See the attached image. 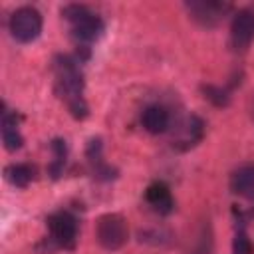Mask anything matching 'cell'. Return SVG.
<instances>
[{
  "mask_svg": "<svg viewBox=\"0 0 254 254\" xmlns=\"http://www.w3.org/2000/svg\"><path fill=\"white\" fill-rule=\"evenodd\" d=\"M54 69V91L56 95L65 103L69 115L75 121H83L89 115V105L83 97L85 89V77L79 67V62L75 56L69 54H56L52 62Z\"/></svg>",
  "mask_w": 254,
  "mask_h": 254,
  "instance_id": "6da1fadb",
  "label": "cell"
},
{
  "mask_svg": "<svg viewBox=\"0 0 254 254\" xmlns=\"http://www.w3.org/2000/svg\"><path fill=\"white\" fill-rule=\"evenodd\" d=\"M62 18L69 24V36L75 46H89L103 36V20L83 4H65L60 10Z\"/></svg>",
  "mask_w": 254,
  "mask_h": 254,
  "instance_id": "7a4b0ae2",
  "label": "cell"
},
{
  "mask_svg": "<svg viewBox=\"0 0 254 254\" xmlns=\"http://www.w3.org/2000/svg\"><path fill=\"white\" fill-rule=\"evenodd\" d=\"M44 28V18L34 6H20L8 18V30L12 38L20 44H32L40 38Z\"/></svg>",
  "mask_w": 254,
  "mask_h": 254,
  "instance_id": "3957f363",
  "label": "cell"
},
{
  "mask_svg": "<svg viewBox=\"0 0 254 254\" xmlns=\"http://www.w3.org/2000/svg\"><path fill=\"white\" fill-rule=\"evenodd\" d=\"M95 238L103 250H119L129 240L127 220L119 212H105L95 222Z\"/></svg>",
  "mask_w": 254,
  "mask_h": 254,
  "instance_id": "277c9868",
  "label": "cell"
},
{
  "mask_svg": "<svg viewBox=\"0 0 254 254\" xmlns=\"http://www.w3.org/2000/svg\"><path fill=\"white\" fill-rule=\"evenodd\" d=\"M48 238L58 250H73L77 242V220L67 210H58L48 216Z\"/></svg>",
  "mask_w": 254,
  "mask_h": 254,
  "instance_id": "5b68a950",
  "label": "cell"
},
{
  "mask_svg": "<svg viewBox=\"0 0 254 254\" xmlns=\"http://www.w3.org/2000/svg\"><path fill=\"white\" fill-rule=\"evenodd\" d=\"M185 8L196 24L202 28H214L226 18V14L232 10V4L218 0H190L185 2Z\"/></svg>",
  "mask_w": 254,
  "mask_h": 254,
  "instance_id": "8992f818",
  "label": "cell"
},
{
  "mask_svg": "<svg viewBox=\"0 0 254 254\" xmlns=\"http://www.w3.org/2000/svg\"><path fill=\"white\" fill-rule=\"evenodd\" d=\"M254 42V10L242 8L234 12L230 22V48L234 52H246Z\"/></svg>",
  "mask_w": 254,
  "mask_h": 254,
  "instance_id": "52a82bcc",
  "label": "cell"
},
{
  "mask_svg": "<svg viewBox=\"0 0 254 254\" xmlns=\"http://www.w3.org/2000/svg\"><path fill=\"white\" fill-rule=\"evenodd\" d=\"M0 131H2V143L4 149L8 153H16L22 149L24 145V137L20 133L18 127V115L10 109H6V105H2V119H0Z\"/></svg>",
  "mask_w": 254,
  "mask_h": 254,
  "instance_id": "ba28073f",
  "label": "cell"
},
{
  "mask_svg": "<svg viewBox=\"0 0 254 254\" xmlns=\"http://www.w3.org/2000/svg\"><path fill=\"white\" fill-rule=\"evenodd\" d=\"M145 200H147V204H149L157 214L167 216V214H171V212L175 210V198H173V194H171V189H169L165 183H161V181L151 183V185L147 187V190H145Z\"/></svg>",
  "mask_w": 254,
  "mask_h": 254,
  "instance_id": "9c48e42d",
  "label": "cell"
},
{
  "mask_svg": "<svg viewBox=\"0 0 254 254\" xmlns=\"http://www.w3.org/2000/svg\"><path fill=\"white\" fill-rule=\"evenodd\" d=\"M204 137V121L198 115H190L187 117L185 125L181 127V135L177 137V141L173 143L179 151H189L194 145H198Z\"/></svg>",
  "mask_w": 254,
  "mask_h": 254,
  "instance_id": "30bf717a",
  "label": "cell"
},
{
  "mask_svg": "<svg viewBox=\"0 0 254 254\" xmlns=\"http://www.w3.org/2000/svg\"><path fill=\"white\" fill-rule=\"evenodd\" d=\"M141 125L151 135H161L171 127V113L163 105H149L141 113Z\"/></svg>",
  "mask_w": 254,
  "mask_h": 254,
  "instance_id": "8fae6325",
  "label": "cell"
},
{
  "mask_svg": "<svg viewBox=\"0 0 254 254\" xmlns=\"http://www.w3.org/2000/svg\"><path fill=\"white\" fill-rule=\"evenodd\" d=\"M230 190L242 198H254V165H242L230 175Z\"/></svg>",
  "mask_w": 254,
  "mask_h": 254,
  "instance_id": "7c38bea8",
  "label": "cell"
},
{
  "mask_svg": "<svg viewBox=\"0 0 254 254\" xmlns=\"http://www.w3.org/2000/svg\"><path fill=\"white\" fill-rule=\"evenodd\" d=\"M50 151H52V161L48 165V175L52 181H58L64 175L65 159H67V143L62 137H54L50 141Z\"/></svg>",
  "mask_w": 254,
  "mask_h": 254,
  "instance_id": "4fadbf2b",
  "label": "cell"
},
{
  "mask_svg": "<svg viewBox=\"0 0 254 254\" xmlns=\"http://www.w3.org/2000/svg\"><path fill=\"white\" fill-rule=\"evenodd\" d=\"M4 179L16 189H26L36 179V169L30 163H12L4 169Z\"/></svg>",
  "mask_w": 254,
  "mask_h": 254,
  "instance_id": "5bb4252c",
  "label": "cell"
},
{
  "mask_svg": "<svg viewBox=\"0 0 254 254\" xmlns=\"http://www.w3.org/2000/svg\"><path fill=\"white\" fill-rule=\"evenodd\" d=\"M202 97L208 99L214 107H228L230 105V93L220 87V85H212V83H202L200 85Z\"/></svg>",
  "mask_w": 254,
  "mask_h": 254,
  "instance_id": "9a60e30c",
  "label": "cell"
},
{
  "mask_svg": "<svg viewBox=\"0 0 254 254\" xmlns=\"http://www.w3.org/2000/svg\"><path fill=\"white\" fill-rule=\"evenodd\" d=\"M171 232L167 230H141L139 232V240L147 242V244H155V246H165L171 242Z\"/></svg>",
  "mask_w": 254,
  "mask_h": 254,
  "instance_id": "2e32d148",
  "label": "cell"
},
{
  "mask_svg": "<svg viewBox=\"0 0 254 254\" xmlns=\"http://www.w3.org/2000/svg\"><path fill=\"white\" fill-rule=\"evenodd\" d=\"M232 254H252V242L244 230V226L240 224V228H236L234 232V240H232Z\"/></svg>",
  "mask_w": 254,
  "mask_h": 254,
  "instance_id": "e0dca14e",
  "label": "cell"
},
{
  "mask_svg": "<svg viewBox=\"0 0 254 254\" xmlns=\"http://www.w3.org/2000/svg\"><path fill=\"white\" fill-rule=\"evenodd\" d=\"M101 155H103V141H101V137H91L87 141V145H85V157H87V161L91 165H97V163L103 161Z\"/></svg>",
  "mask_w": 254,
  "mask_h": 254,
  "instance_id": "ac0fdd59",
  "label": "cell"
},
{
  "mask_svg": "<svg viewBox=\"0 0 254 254\" xmlns=\"http://www.w3.org/2000/svg\"><path fill=\"white\" fill-rule=\"evenodd\" d=\"M93 177L97 179V181H103V183H109V181H115L117 177H119V171L115 169V167H111V165H107V163H97V165H93Z\"/></svg>",
  "mask_w": 254,
  "mask_h": 254,
  "instance_id": "d6986e66",
  "label": "cell"
}]
</instances>
